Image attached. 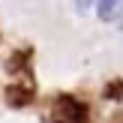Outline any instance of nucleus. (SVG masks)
I'll use <instances>...</instances> for the list:
<instances>
[{"mask_svg":"<svg viewBox=\"0 0 123 123\" xmlns=\"http://www.w3.org/2000/svg\"><path fill=\"white\" fill-rule=\"evenodd\" d=\"M51 117L60 123H90V105L75 93H54L51 96Z\"/></svg>","mask_w":123,"mask_h":123,"instance_id":"nucleus-1","label":"nucleus"},{"mask_svg":"<svg viewBox=\"0 0 123 123\" xmlns=\"http://www.w3.org/2000/svg\"><path fill=\"white\" fill-rule=\"evenodd\" d=\"M33 99H36L33 78H24V81L15 78V81L6 87V105L9 108H27V105H33Z\"/></svg>","mask_w":123,"mask_h":123,"instance_id":"nucleus-2","label":"nucleus"},{"mask_svg":"<svg viewBox=\"0 0 123 123\" xmlns=\"http://www.w3.org/2000/svg\"><path fill=\"white\" fill-rule=\"evenodd\" d=\"M30 57H33V51L30 48H21V51H15L9 60H6L3 69L9 72V75H24V78H33V69H30Z\"/></svg>","mask_w":123,"mask_h":123,"instance_id":"nucleus-3","label":"nucleus"},{"mask_svg":"<svg viewBox=\"0 0 123 123\" xmlns=\"http://www.w3.org/2000/svg\"><path fill=\"white\" fill-rule=\"evenodd\" d=\"M120 9H123V0H99V3H96V15H99V21H105V24L117 21Z\"/></svg>","mask_w":123,"mask_h":123,"instance_id":"nucleus-4","label":"nucleus"},{"mask_svg":"<svg viewBox=\"0 0 123 123\" xmlns=\"http://www.w3.org/2000/svg\"><path fill=\"white\" fill-rule=\"evenodd\" d=\"M102 99H108V102H120V99H123V78H114V81L105 84Z\"/></svg>","mask_w":123,"mask_h":123,"instance_id":"nucleus-5","label":"nucleus"},{"mask_svg":"<svg viewBox=\"0 0 123 123\" xmlns=\"http://www.w3.org/2000/svg\"><path fill=\"white\" fill-rule=\"evenodd\" d=\"M96 3H99V0H75V6H78V12H87V9H96Z\"/></svg>","mask_w":123,"mask_h":123,"instance_id":"nucleus-6","label":"nucleus"},{"mask_svg":"<svg viewBox=\"0 0 123 123\" xmlns=\"http://www.w3.org/2000/svg\"><path fill=\"white\" fill-rule=\"evenodd\" d=\"M48 123H60V120H54V117H51V120H48Z\"/></svg>","mask_w":123,"mask_h":123,"instance_id":"nucleus-7","label":"nucleus"}]
</instances>
